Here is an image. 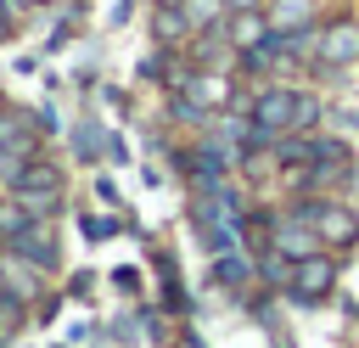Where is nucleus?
<instances>
[{"instance_id":"8","label":"nucleus","mask_w":359,"mask_h":348,"mask_svg":"<svg viewBox=\"0 0 359 348\" xmlns=\"http://www.w3.org/2000/svg\"><path fill=\"white\" fill-rule=\"evenodd\" d=\"M309 17H314V0H269V11H264V22L280 28V34L309 28Z\"/></svg>"},{"instance_id":"1","label":"nucleus","mask_w":359,"mask_h":348,"mask_svg":"<svg viewBox=\"0 0 359 348\" xmlns=\"http://www.w3.org/2000/svg\"><path fill=\"white\" fill-rule=\"evenodd\" d=\"M252 123L264 129V135H303V129H314L320 123V101L309 95V90H286V84H269V90H258L252 95Z\"/></svg>"},{"instance_id":"14","label":"nucleus","mask_w":359,"mask_h":348,"mask_svg":"<svg viewBox=\"0 0 359 348\" xmlns=\"http://www.w3.org/2000/svg\"><path fill=\"white\" fill-rule=\"evenodd\" d=\"M258 0H224V11H252Z\"/></svg>"},{"instance_id":"13","label":"nucleus","mask_w":359,"mask_h":348,"mask_svg":"<svg viewBox=\"0 0 359 348\" xmlns=\"http://www.w3.org/2000/svg\"><path fill=\"white\" fill-rule=\"evenodd\" d=\"M84 236H90V241H107V236H112V219H90V213H84Z\"/></svg>"},{"instance_id":"18","label":"nucleus","mask_w":359,"mask_h":348,"mask_svg":"<svg viewBox=\"0 0 359 348\" xmlns=\"http://www.w3.org/2000/svg\"><path fill=\"white\" fill-rule=\"evenodd\" d=\"M0 112H6V101H0Z\"/></svg>"},{"instance_id":"6","label":"nucleus","mask_w":359,"mask_h":348,"mask_svg":"<svg viewBox=\"0 0 359 348\" xmlns=\"http://www.w3.org/2000/svg\"><path fill=\"white\" fill-rule=\"evenodd\" d=\"M6 247H11L17 258H28L34 269H56V236H50V225H45V219H34V225H28L17 241H6Z\"/></svg>"},{"instance_id":"17","label":"nucleus","mask_w":359,"mask_h":348,"mask_svg":"<svg viewBox=\"0 0 359 348\" xmlns=\"http://www.w3.org/2000/svg\"><path fill=\"white\" fill-rule=\"evenodd\" d=\"M0 292H6V275H0Z\"/></svg>"},{"instance_id":"7","label":"nucleus","mask_w":359,"mask_h":348,"mask_svg":"<svg viewBox=\"0 0 359 348\" xmlns=\"http://www.w3.org/2000/svg\"><path fill=\"white\" fill-rule=\"evenodd\" d=\"M320 56H325L331 67H342V62H353V56H359V28H348V22H337V28H325V34H320Z\"/></svg>"},{"instance_id":"9","label":"nucleus","mask_w":359,"mask_h":348,"mask_svg":"<svg viewBox=\"0 0 359 348\" xmlns=\"http://www.w3.org/2000/svg\"><path fill=\"white\" fill-rule=\"evenodd\" d=\"M0 152H39V140H34V123L22 118V112H0Z\"/></svg>"},{"instance_id":"15","label":"nucleus","mask_w":359,"mask_h":348,"mask_svg":"<svg viewBox=\"0 0 359 348\" xmlns=\"http://www.w3.org/2000/svg\"><path fill=\"white\" fill-rule=\"evenodd\" d=\"M174 6H185V0H157V11H174Z\"/></svg>"},{"instance_id":"10","label":"nucleus","mask_w":359,"mask_h":348,"mask_svg":"<svg viewBox=\"0 0 359 348\" xmlns=\"http://www.w3.org/2000/svg\"><path fill=\"white\" fill-rule=\"evenodd\" d=\"M0 275H6V292H17V297H34V286H39V269L28 258H17V253L0 264Z\"/></svg>"},{"instance_id":"4","label":"nucleus","mask_w":359,"mask_h":348,"mask_svg":"<svg viewBox=\"0 0 359 348\" xmlns=\"http://www.w3.org/2000/svg\"><path fill=\"white\" fill-rule=\"evenodd\" d=\"M269 247H275V253H286L292 264H303V258H314V253H320V236H314V230H309L297 213H286V219H275Z\"/></svg>"},{"instance_id":"2","label":"nucleus","mask_w":359,"mask_h":348,"mask_svg":"<svg viewBox=\"0 0 359 348\" xmlns=\"http://www.w3.org/2000/svg\"><path fill=\"white\" fill-rule=\"evenodd\" d=\"M11 196L34 213V219H50L56 208H62V174H56V163H45V157H34L17 180H11Z\"/></svg>"},{"instance_id":"5","label":"nucleus","mask_w":359,"mask_h":348,"mask_svg":"<svg viewBox=\"0 0 359 348\" xmlns=\"http://www.w3.org/2000/svg\"><path fill=\"white\" fill-rule=\"evenodd\" d=\"M331 281H337V264L325 258V253H314V258H303V264H292V292L303 297V303H314V297H325L331 292Z\"/></svg>"},{"instance_id":"11","label":"nucleus","mask_w":359,"mask_h":348,"mask_svg":"<svg viewBox=\"0 0 359 348\" xmlns=\"http://www.w3.org/2000/svg\"><path fill=\"white\" fill-rule=\"evenodd\" d=\"M28 225H34V213H28L17 196H6V202H0V241H17Z\"/></svg>"},{"instance_id":"3","label":"nucleus","mask_w":359,"mask_h":348,"mask_svg":"<svg viewBox=\"0 0 359 348\" xmlns=\"http://www.w3.org/2000/svg\"><path fill=\"white\" fill-rule=\"evenodd\" d=\"M292 213L320 236V241H337V247H348L353 236H359V219L342 208V202H320V196H303V202H292Z\"/></svg>"},{"instance_id":"16","label":"nucleus","mask_w":359,"mask_h":348,"mask_svg":"<svg viewBox=\"0 0 359 348\" xmlns=\"http://www.w3.org/2000/svg\"><path fill=\"white\" fill-rule=\"evenodd\" d=\"M6 6H11V11H28V6H34V0H6Z\"/></svg>"},{"instance_id":"12","label":"nucleus","mask_w":359,"mask_h":348,"mask_svg":"<svg viewBox=\"0 0 359 348\" xmlns=\"http://www.w3.org/2000/svg\"><path fill=\"white\" fill-rule=\"evenodd\" d=\"M213 275H219L224 286H241V281H247V264H241V258H230V253H219V269H213Z\"/></svg>"}]
</instances>
